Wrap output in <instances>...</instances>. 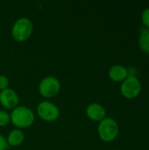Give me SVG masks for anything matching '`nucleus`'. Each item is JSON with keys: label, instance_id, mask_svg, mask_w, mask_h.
Masks as SVG:
<instances>
[{"label": "nucleus", "instance_id": "14", "mask_svg": "<svg viewBox=\"0 0 149 150\" xmlns=\"http://www.w3.org/2000/svg\"><path fill=\"white\" fill-rule=\"evenodd\" d=\"M141 18H142V21H143L144 25H146L148 27H149V8H147L143 11Z\"/></svg>", "mask_w": 149, "mask_h": 150}, {"label": "nucleus", "instance_id": "11", "mask_svg": "<svg viewBox=\"0 0 149 150\" xmlns=\"http://www.w3.org/2000/svg\"><path fill=\"white\" fill-rule=\"evenodd\" d=\"M139 43L142 51L149 53V28L142 31L140 37Z\"/></svg>", "mask_w": 149, "mask_h": 150}, {"label": "nucleus", "instance_id": "6", "mask_svg": "<svg viewBox=\"0 0 149 150\" xmlns=\"http://www.w3.org/2000/svg\"><path fill=\"white\" fill-rule=\"evenodd\" d=\"M120 90L122 95L126 98H134L140 94L141 84L137 77L134 76H128L123 81Z\"/></svg>", "mask_w": 149, "mask_h": 150}, {"label": "nucleus", "instance_id": "8", "mask_svg": "<svg viewBox=\"0 0 149 150\" xmlns=\"http://www.w3.org/2000/svg\"><path fill=\"white\" fill-rule=\"evenodd\" d=\"M86 115L91 120L100 122L105 118L106 111L101 104L91 103L86 108Z\"/></svg>", "mask_w": 149, "mask_h": 150}, {"label": "nucleus", "instance_id": "3", "mask_svg": "<svg viewBox=\"0 0 149 150\" xmlns=\"http://www.w3.org/2000/svg\"><path fill=\"white\" fill-rule=\"evenodd\" d=\"M97 132L103 142H110L113 141L119 134L118 123L112 118H105L99 122Z\"/></svg>", "mask_w": 149, "mask_h": 150}, {"label": "nucleus", "instance_id": "12", "mask_svg": "<svg viewBox=\"0 0 149 150\" xmlns=\"http://www.w3.org/2000/svg\"><path fill=\"white\" fill-rule=\"evenodd\" d=\"M11 122L10 114L3 110H0V127H5Z\"/></svg>", "mask_w": 149, "mask_h": 150}, {"label": "nucleus", "instance_id": "2", "mask_svg": "<svg viewBox=\"0 0 149 150\" xmlns=\"http://www.w3.org/2000/svg\"><path fill=\"white\" fill-rule=\"evenodd\" d=\"M33 31V24L32 20L26 17L18 18L11 27L12 38L18 41L23 42L30 38Z\"/></svg>", "mask_w": 149, "mask_h": 150}, {"label": "nucleus", "instance_id": "13", "mask_svg": "<svg viewBox=\"0 0 149 150\" xmlns=\"http://www.w3.org/2000/svg\"><path fill=\"white\" fill-rule=\"evenodd\" d=\"M8 85H9L8 77L4 75H0V91L7 89Z\"/></svg>", "mask_w": 149, "mask_h": 150}, {"label": "nucleus", "instance_id": "9", "mask_svg": "<svg viewBox=\"0 0 149 150\" xmlns=\"http://www.w3.org/2000/svg\"><path fill=\"white\" fill-rule=\"evenodd\" d=\"M109 77L114 82L124 81L128 76V70L122 65H113L110 68L108 72Z\"/></svg>", "mask_w": 149, "mask_h": 150}, {"label": "nucleus", "instance_id": "7", "mask_svg": "<svg viewBox=\"0 0 149 150\" xmlns=\"http://www.w3.org/2000/svg\"><path fill=\"white\" fill-rule=\"evenodd\" d=\"M19 102L18 93L11 88L0 91V104L6 109H14Z\"/></svg>", "mask_w": 149, "mask_h": 150}, {"label": "nucleus", "instance_id": "15", "mask_svg": "<svg viewBox=\"0 0 149 150\" xmlns=\"http://www.w3.org/2000/svg\"><path fill=\"white\" fill-rule=\"evenodd\" d=\"M9 145L7 143L6 138H4L3 135L0 134V150H6L8 149Z\"/></svg>", "mask_w": 149, "mask_h": 150}, {"label": "nucleus", "instance_id": "5", "mask_svg": "<svg viewBox=\"0 0 149 150\" xmlns=\"http://www.w3.org/2000/svg\"><path fill=\"white\" fill-rule=\"evenodd\" d=\"M38 116L47 122L55 121L60 116V110L58 106L51 101H41L37 106Z\"/></svg>", "mask_w": 149, "mask_h": 150}, {"label": "nucleus", "instance_id": "1", "mask_svg": "<svg viewBox=\"0 0 149 150\" xmlns=\"http://www.w3.org/2000/svg\"><path fill=\"white\" fill-rule=\"evenodd\" d=\"M11 122L17 128H27L31 127L35 120V114L32 109L25 105H18L11 110L10 113Z\"/></svg>", "mask_w": 149, "mask_h": 150}, {"label": "nucleus", "instance_id": "10", "mask_svg": "<svg viewBox=\"0 0 149 150\" xmlns=\"http://www.w3.org/2000/svg\"><path fill=\"white\" fill-rule=\"evenodd\" d=\"M25 140V134L22 131V129L19 128H15L12 129L9 134L6 138L7 143L9 146H19L20 144L23 143Z\"/></svg>", "mask_w": 149, "mask_h": 150}, {"label": "nucleus", "instance_id": "4", "mask_svg": "<svg viewBox=\"0 0 149 150\" xmlns=\"http://www.w3.org/2000/svg\"><path fill=\"white\" fill-rule=\"evenodd\" d=\"M61 91V83L57 77L47 76L39 83V91L44 98H50L55 97Z\"/></svg>", "mask_w": 149, "mask_h": 150}]
</instances>
